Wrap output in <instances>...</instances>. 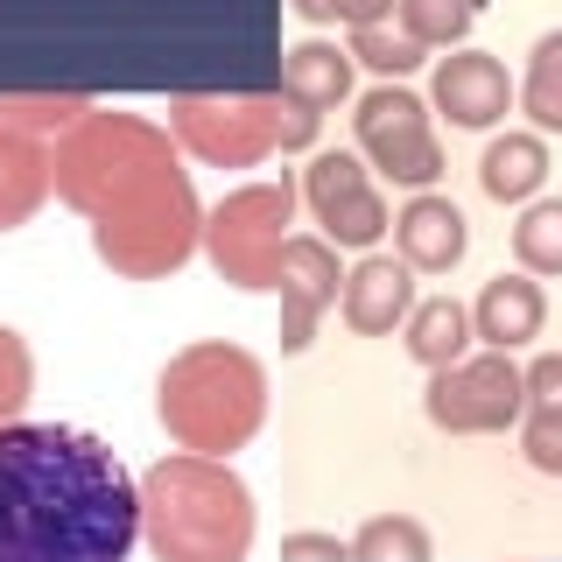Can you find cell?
Here are the masks:
<instances>
[{"label": "cell", "instance_id": "obj_1", "mask_svg": "<svg viewBox=\"0 0 562 562\" xmlns=\"http://www.w3.org/2000/svg\"><path fill=\"white\" fill-rule=\"evenodd\" d=\"M140 479L113 443L64 422L0 429V562H127Z\"/></svg>", "mask_w": 562, "mask_h": 562}, {"label": "cell", "instance_id": "obj_2", "mask_svg": "<svg viewBox=\"0 0 562 562\" xmlns=\"http://www.w3.org/2000/svg\"><path fill=\"white\" fill-rule=\"evenodd\" d=\"M254 492L225 457L169 450L140 471V541L155 562H246L254 555Z\"/></svg>", "mask_w": 562, "mask_h": 562}, {"label": "cell", "instance_id": "obj_3", "mask_svg": "<svg viewBox=\"0 0 562 562\" xmlns=\"http://www.w3.org/2000/svg\"><path fill=\"white\" fill-rule=\"evenodd\" d=\"M155 415L176 450L233 464V450H246L268 422V366L233 338H198L162 366Z\"/></svg>", "mask_w": 562, "mask_h": 562}, {"label": "cell", "instance_id": "obj_4", "mask_svg": "<svg viewBox=\"0 0 562 562\" xmlns=\"http://www.w3.org/2000/svg\"><path fill=\"white\" fill-rule=\"evenodd\" d=\"M176 134L162 120H140V113H92L78 120V127L57 134V148H49V176H57V198L70 211H85V218H105V211L134 204L140 190H155L162 176H176Z\"/></svg>", "mask_w": 562, "mask_h": 562}, {"label": "cell", "instance_id": "obj_5", "mask_svg": "<svg viewBox=\"0 0 562 562\" xmlns=\"http://www.w3.org/2000/svg\"><path fill=\"white\" fill-rule=\"evenodd\" d=\"M92 254L120 281H162V274L183 268L190 254H204V204H198V190H190V176L176 169L155 190H140L134 204L92 218Z\"/></svg>", "mask_w": 562, "mask_h": 562}, {"label": "cell", "instance_id": "obj_6", "mask_svg": "<svg viewBox=\"0 0 562 562\" xmlns=\"http://www.w3.org/2000/svg\"><path fill=\"white\" fill-rule=\"evenodd\" d=\"M295 204H303V190H295L289 176L225 190V198L204 211V260L218 268V281L254 289V295L274 289V268H281V246H289Z\"/></svg>", "mask_w": 562, "mask_h": 562}, {"label": "cell", "instance_id": "obj_7", "mask_svg": "<svg viewBox=\"0 0 562 562\" xmlns=\"http://www.w3.org/2000/svg\"><path fill=\"white\" fill-rule=\"evenodd\" d=\"M169 134L204 169H260L274 140V92H176Z\"/></svg>", "mask_w": 562, "mask_h": 562}, {"label": "cell", "instance_id": "obj_8", "mask_svg": "<svg viewBox=\"0 0 562 562\" xmlns=\"http://www.w3.org/2000/svg\"><path fill=\"white\" fill-rule=\"evenodd\" d=\"M422 415L443 436H499L527 415V366H514V351H479L457 359L443 373H429Z\"/></svg>", "mask_w": 562, "mask_h": 562}, {"label": "cell", "instance_id": "obj_9", "mask_svg": "<svg viewBox=\"0 0 562 562\" xmlns=\"http://www.w3.org/2000/svg\"><path fill=\"white\" fill-rule=\"evenodd\" d=\"M351 134H359V155L386 183L436 190V176H443V140L429 127V105H422L408 85H373V92L359 99V113H351Z\"/></svg>", "mask_w": 562, "mask_h": 562}, {"label": "cell", "instance_id": "obj_10", "mask_svg": "<svg viewBox=\"0 0 562 562\" xmlns=\"http://www.w3.org/2000/svg\"><path fill=\"white\" fill-rule=\"evenodd\" d=\"M303 204L316 211V225H324L330 246H345V254H373V246L394 233V211L373 183H366V155H316L303 169Z\"/></svg>", "mask_w": 562, "mask_h": 562}, {"label": "cell", "instance_id": "obj_11", "mask_svg": "<svg viewBox=\"0 0 562 562\" xmlns=\"http://www.w3.org/2000/svg\"><path fill=\"white\" fill-rule=\"evenodd\" d=\"M274 295H281V351H310L324 310H338V295H345L338 246L324 233H289L281 268H274Z\"/></svg>", "mask_w": 562, "mask_h": 562}, {"label": "cell", "instance_id": "obj_12", "mask_svg": "<svg viewBox=\"0 0 562 562\" xmlns=\"http://www.w3.org/2000/svg\"><path fill=\"white\" fill-rule=\"evenodd\" d=\"M429 99H436V113H443L450 127L479 134V127H499V120L520 105V85L506 78V64L485 57V49H450V57H436Z\"/></svg>", "mask_w": 562, "mask_h": 562}, {"label": "cell", "instance_id": "obj_13", "mask_svg": "<svg viewBox=\"0 0 562 562\" xmlns=\"http://www.w3.org/2000/svg\"><path fill=\"white\" fill-rule=\"evenodd\" d=\"M415 310V268L401 254H359V268L345 274V295H338V316L359 338H386L401 330Z\"/></svg>", "mask_w": 562, "mask_h": 562}, {"label": "cell", "instance_id": "obj_14", "mask_svg": "<svg viewBox=\"0 0 562 562\" xmlns=\"http://www.w3.org/2000/svg\"><path fill=\"white\" fill-rule=\"evenodd\" d=\"M464 246H471L464 211L450 198H436V190H415V198L394 211V254L408 260L415 274H450L457 260H464Z\"/></svg>", "mask_w": 562, "mask_h": 562}, {"label": "cell", "instance_id": "obj_15", "mask_svg": "<svg viewBox=\"0 0 562 562\" xmlns=\"http://www.w3.org/2000/svg\"><path fill=\"white\" fill-rule=\"evenodd\" d=\"M541 324H549V295H541L535 274H492L479 289V303H471V330L485 338V351H520L541 338Z\"/></svg>", "mask_w": 562, "mask_h": 562}, {"label": "cell", "instance_id": "obj_16", "mask_svg": "<svg viewBox=\"0 0 562 562\" xmlns=\"http://www.w3.org/2000/svg\"><path fill=\"white\" fill-rule=\"evenodd\" d=\"M57 190V176H49V148L43 134H22L0 120V233H14V225H29L43 198Z\"/></svg>", "mask_w": 562, "mask_h": 562}, {"label": "cell", "instance_id": "obj_17", "mask_svg": "<svg viewBox=\"0 0 562 562\" xmlns=\"http://www.w3.org/2000/svg\"><path fill=\"white\" fill-rule=\"evenodd\" d=\"M471 303H457V295H429V303L408 310V324H401V345H408V359L422 373H443V366L471 359Z\"/></svg>", "mask_w": 562, "mask_h": 562}, {"label": "cell", "instance_id": "obj_18", "mask_svg": "<svg viewBox=\"0 0 562 562\" xmlns=\"http://www.w3.org/2000/svg\"><path fill=\"white\" fill-rule=\"evenodd\" d=\"M274 92H289L295 105H310V113H330V105L351 99V49L338 43H295L289 57H281V85Z\"/></svg>", "mask_w": 562, "mask_h": 562}, {"label": "cell", "instance_id": "obj_19", "mask_svg": "<svg viewBox=\"0 0 562 562\" xmlns=\"http://www.w3.org/2000/svg\"><path fill=\"white\" fill-rule=\"evenodd\" d=\"M479 183L492 204H535L549 183V140L541 134H499L479 155Z\"/></svg>", "mask_w": 562, "mask_h": 562}, {"label": "cell", "instance_id": "obj_20", "mask_svg": "<svg viewBox=\"0 0 562 562\" xmlns=\"http://www.w3.org/2000/svg\"><path fill=\"white\" fill-rule=\"evenodd\" d=\"M429 555H436V535L415 514H373L351 535V562H429Z\"/></svg>", "mask_w": 562, "mask_h": 562}, {"label": "cell", "instance_id": "obj_21", "mask_svg": "<svg viewBox=\"0 0 562 562\" xmlns=\"http://www.w3.org/2000/svg\"><path fill=\"white\" fill-rule=\"evenodd\" d=\"M520 113L535 120V134H562V29H549L535 43V57H527Z\"/></svg>", "mask_w": 562, "mask_h": 562}, {"label": "cell", "instance_id": "obj_22", "mask_svg": "<svg viewBox=\"0 0 562 562\" xmlns=\"http://www.w3.org/2000/svg\"><path fill=\"white\" fill-rule=\"evenodd\" d=\"M401 35H415L422 49H464L471 22H479V0H401Z\"/></svg>", "mask_w": 562, "mask_h": 562}, {"label": "cell", "instance_id": "obj_23", "mask_svg": "<svg viewBox=\"0 0 562 562\" xmlns=\"http://www.w3.org/2000/svg\"><path fill=\"white\" fill-rule=\"evenodd\" d=\"M514 260H520V274H562V198H535V204H520Z\"/></svg>", "mask_w": 562, "mask_h": 562}, {"label": "cell", "instance_id": "obj_24", "mask_svg": "<svg viewBox=\"0 0 562 562\" xmlns=\"http://www.w3.org/2000/svg\"><path fill=\"white\" fill-rule=\"evenodd\" d=\"M85 113H92L85 92H0V120L22 127V134H64V127H78Z\"/></svg>", "mask_w": 562, "mask_h": 562}, {"label": "cell", "instance_id": "obj_25", "mask_svg": "<svg viewBox=\"0 0 562 562\" xmlns=\"http://www.w3.org/2000/svg\"><path fill=\"white\" fill-rule=\"evenodd\" d=\"M351 64H366V70H380V78L386 85H394V78H408V70L422 64V57H429V49H422L415 43V35H401L394 22H373V29H351Z\"/></svg>", "mask_w": 562, "mask_h": 562}, {"label": "cell", "instance_id": "obj_26", "mask_svg": "<svg viewBox=\"0 0 562 562\" xmlns=\"http://www.w3.org/2000/svg\"><path fill=\"white\" fill-rule=\"evenodd\" d=\"M29 394H35V351H29L22 330L0 324V429H8V422H22Z\"/></svg>", "mask_w": 562, "mask_h": 562}, {"label": "cell", "instance_id": "obj_27", "mask_svg": "<svg viewBox=\"0 0 562 562\" xmlns=\"http://www.w3.org/2000/svg\"><path fill=\"white\" fill-rule=\"evenodd\" d=\"M520 450L541 479H562V415H520Z\"/></svg>", "mask_w": 562, "mask_h": 562}, {"label": "cell", "instance_id": "obj_28", "mask_svg": "<svg viewBox=\"0 0 562 562\" xmlns=\"http://www.w3.org/2000/svg\"><path fill=\"white\" fill-rule=\"evenodd\" d=\"M401 0H295L303 22H351V29H373V22H394Z\"/></svg>", "mask_w": 562, "mask_h": 562}, {"label": "cell", "instance_id": "obj_29", "mask_svg": "<svg viewBox=\"0 0 562 562\" xmlns=\"http://www.w3.org/2000/svg\"><path fill=\"white\" fill-rule=\"evenodd\" d=\"M527 415H562V351H541L527 366Z\"/></svg>", "mask_w": 562, "mask_h": 562}, {"label": "cell", "instance_id": "obj_30", "mask_svg": "<svg viewBox=\"0 0 562 562\" xmlns=\"http://www.w3.org/2000/svg\"><path fill=\"white\" fill-rule=\"evenodd\" d=\"M281 562H351V541L303 527V535H281Z\"/></svg>", "mask_w": 562, "mask_h": 562}, {"label": "cell", "instance_id": "obj_31", "mask_svg": "<svg viewBox=\"0 0 562 562\" xmlns=\"http://www.w3.org/2000/svg\"><path fill=\"white\" fill-rule=\"evenodd\" d=\"M499 562H514V555H499Z\"/></svg>", "mask_w": 562, "mask_h": 562}]
</instances>
